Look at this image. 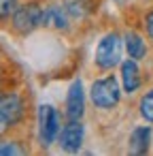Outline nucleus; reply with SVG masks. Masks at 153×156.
Here are the masks:
<instances>
[{"label": "nucleus", "instance_id": "dca6fc26", "mask_svg": "<svg viewBox=\"0 0 153 156\" xmlns=\"http://www.w3.org/2000/svg\"><path fill=\"white\" fill-rule=\"evenodd\" d=\"M145 28H147V34L153 39V11L147 15V20H145Z\"/></svg>", "mask_w": 153, "mask_h": 156}, {"label": "nucleus", "instance_id": "1a4fd4ad", "mask_svg": "<svg viewBox=\"0 0 153 156\" xmlns=\"http://www.w3.org/2000/svg\"><path fill=\"white\" fill-rule=\"evenodd\" d=\"M68 11L64 7L58 5H49L45 7V17H43V26H53V28H68Z\"/></svg>", "mask_w": 153, "mask_h": 156}, {"label": "nucleus", "instance_id": "9d476101", "mask_svg": "<svg viewBox=\"0 0 153 156\" xmlns=\"http://www.w3.org/2000/svg\"><path fill=\"white\" fill-rule=\"evenodd\" d=\"M151 143V126H138L130 135V152L132 154H145Z\"/></svg>", "mask_w": 153, "mask_h": 156}, {"label": "nucleus", "instance_id": "39448f33", "mask_svg": "<svg viewBox=\"0 0 153 156\" xmlns=\"http://www.w3.org/2000/svg\"><path fill=\"white\" fill-rule=\"evenodd\" d=\"M24 118V103L17 94L0 96V124H17Z\"/></svg>", "mask_w": 153, "mask_h": 156}, {"label": "nucleus", "instance_id": "0eeeda50", "mask_svg": "<svg viewBox=\"0 0 153 156\" xmlns=\"http://www.w3.org/2000/svg\"><path fill=\"white\" fill-rule=\"evenodd\" d=\"M85 109V98H83V86L81 81H72L68 88V96H66V115L70 120H81Z\"/></svg>", "mask_w": 153, "mask_h": 156}, {"label": "nucleus", "instance_id": "7ed1b4c3", "mask_svg": "<svg viewBox=\"0 0 153 156\" xmlns=\"http://www.w3.org/2000/svg\"><path fill=\"white\" fill-rule=\"evenodd\" d=\"M121 60V37L117 32H108L100 39L96 47V64L100 69H113Z\"/></svg>", "mask_w": 153, "mask_h": 156}, {"label": "nucleus", "instance_id": "f3484780", "mask_svg": "<svg viewBox=\"0 0 153 156\" xmlns=\"http://www.w3.org/2000/svg\"><path fill=\"white\" fill-rule=\"evenodd\" d=\"M115 2H117V5H125V2H128V0H115Z\"/></svg>", "mask_w": 153, "mask_h": 156}, {"label": "nucleus", "instance_id": "423d86ee", "mask_svg": "<svg viewBox=\"0 0 153 156\" xmlns=\"http://www.w3.org/2000/svg\"><path fill=\"white\" fill-rule=\"evenodd\" d=\"M60 139V145L66 150V152H77L83 143V124L79 120H70L58 135Z\"/></svg>", "mask_w": 153, "mask_h": 156}, {"label": "nucleus", "instance_id": "2eb2a0df", "mask_svg": "<svg viewBox=\"0 0 153 156\" xmlns=\"http://www.w3.org/2000/svg\"><path fill=\"white\" fill-rule=\"evenodd\" d=\"M0 154H24L17 143H0Z\"/></svg>", "mask_w": 153, "mask_h": 156}, {"label": "nucleus", "instance_id": "20e7f679", "mask_svg": "<svg viewBox=\"0 0 153 156\" xmlns=\"http://www.w3.org/2000/svg\"><path fill=\"white\" fill-rule=\"evenodd\" d=\"M38 130H41V141L45 145H51L55 137L60 135V118L58 111L51 105H41L38 109Z\"/></svg>", "mask_w": 153, "mask_h": 156}, {"label": "nucleus", "instance_id": "4468645a", "mask_svg": "<svg viewBox=\"0 0 153 156\" xmlns=\"http://www.w3.org/2000/svg\"><path fill=\"white\" fill-rule=\"evenodd\" d=\"M17 7H19L17 0H0V20H5V17L13 15Z\"/></svg>", "mask_w": 153, "mask_h": 156}, {"label": "nucleus", "instance_id": "6e6552de", "mask_svg": "<svg viewBox=\"0 0 153 156\" xmlns=\"http://www.w3.org/2000/svg\"><path fill=\"white\" fill-rule=\"evenodd\" d=\"M121 79H123V90L125 92H134L140 86V71H138V64H136L134 58H130L121 64Z\"/></svg>", "mask_w": 153, "mask_h": 156}, {"label": "nucleus", "instance_id": "f8f14e48", "mask_svg": "<svg viewBox=\"0 0 153 156\" xmlns=\"http://www.w3.org/2000/svg\"><path fill=\"white\" fill-rule=\"evenodd\" d=\"M123 41H125V49H128V56H130V58H134V60L145 58V54H147V45H145V41H142L140 34H136V32H128Z\"/></svg>", "mask_w": 153, "mask_h": 156}, {"label": "nucleus", "instance_id": "f03ea898", "mask_svg": "<svg viewBox=\"0 0 153 156\" xmlns=\"http://www.w3.org/2000/svg\"><path fill=\"white\" fill-rule=\"evenodd\" d=\"M89 94H91L94 105L100 107V109H111V107H115V105L119 103V96H121L119 86H117V79H115L113 75L104 77V79H96V81L91 83Z\"/></svg>", "mask_w": 153, "mask_h": 156}, {"label": "nucleus", "instance_id": "ddd939ff", "mask_svg": "<svg viewBox=\"0 0 153 156\" xmlns=\"http://www.w3.org/2000/svg\"><path fill=\"white\" fill-rule=\"evenodd\" d=\"M140 115L147 120V122H153V88L140 98Z\"/></svg>", "mask_w": 153, "mask_h": 156}, {"label": "nucleus", "instance_id": "f257e3e1", "mask_svg": "<svg viewBox=\"0 0 153 156\" xmlns=\"http://www.w3.org/2000/svg\"><path fill=\"white\" fill-rule=\"evenodd\" d=\"M43 17H45V9L38 7L36 2L22 5L13 13V28L19 34H30L32 30H36L38 26H43Z\"/></svg>", "mask_w": 153, "mask_h": 156}, {"label": "nucleus", "instance_id": "9b49d317", "mask_svg": "<svg viewBox=\"0 0 153 156\" xmlns=\"http://www.w3.org/2000/svg\"><path fill=\"white\" fill-rule=\"evenodd\" d=\"M64 9L75 20H85L94 11V0H64Z\"/></svg>", "mask_w": 153, "mask_h": 156}]
</instances>
